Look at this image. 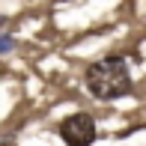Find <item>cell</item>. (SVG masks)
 <instances>
[{"label":"cell","instance_id":"1","mask_svg":"<svg viewBox=\"0 0 146 146\" xmlns=\"http://www.w3.org/2000/svg\"><path fill=\"white\" fill-rule=\"evenodd\" d=\"M84 84L98 102H116V98L128 96L134 81H131V69L125 63V57L108 54L90 66L84 72Z\"/></svg>","mask_w":146,"mask_h":146},{"label":"cell","instance_id":"2","mask_svg":"<svg viewBox=\"0 0 146 146\" xmlns=\"http://www.w3.org/2000/svg\"><path fill=\"white\" fill-rule=\"evenodd\" d=\"M60 137L66 146H92L96 143V119L90 113H72L60 122Z\"/></svg>","mask_w":146,"mask_h":146},{"label":"cell","instance_id":"3","mask_svg":"<svg viewBox=\"0 0 146 146\" xmlns=\"http://www.w3.org/2000/svg\"><path fill=\"white\" fill-rule=\"evenodd\" d=\"M12 45H15V42H12V36H9V33H6V36H0V54L12 51Z\"/></svg>","mask_w":146,"mask_h":146}]
</instances>
